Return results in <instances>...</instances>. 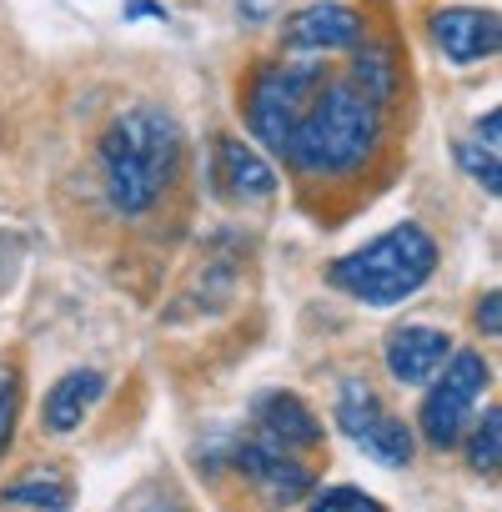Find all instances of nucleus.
Instances as JSON below:
<instances>
[{"mask_svg":"<svg viewBox=\"0 0 502 512\" xmlns=\"http://www.w3.org/2000/svg\"><path fill=\"white\" fill-rule=\"evenodd\" d=\"M101 186L111 211L141 216L161 201L181 166V126L161 106H131L121 111L101 136Z\"/></svg>","mask_w":502,"mask_h":512,"instance_id":"obj_1","label":"nucleus"},{"mask_svg":"<svg viewBox=\"0 0 502 512\" xmlns=\"http://www.w3.org/2000/svg\"><path fill=\"white\" fill-rule=\"evenodd\" d=\"M377 146H382V111L347 76H327L282 161L297 176H352L372 161Z\"/></svg>","mask_w":502,"mask_h":512,"instance_id":"obj_2","label":"nucleus"},{"mask_svg":"<svg viewBox=\"0 0 502 512\" xmlns=\"http://www.w3.org/2000/svg\"><path fill=\"white\" fill-rule=\"evenodd\" d=\"M432 267H437L432 231L417 226V221H402V226L382 231L377 241L337 256L327 277H332L337 292H347L367 307H397L432 277Z\"/></svg>","mask_w":502,"mask_h":512,"instance_id":"obj_3","label":"nucleus"},{"mask_svg":"<svg viewBox=\"0 0 502 512\" xmlns=\"http://www.w3.org/2000/svg\"><path fill=\"white\" fill-rule=\"evenodd\" d=\"M327 81V61L322 56H277L267 66H257L246 86V126L267 151L287 156L302 116L312 111L317 91Z\"/></svg>","mask_w":502,"mask_h":512,"instance_id":"obj_4","label":"nucleus"},{"mask_svg":"<svg viewBox=\"0 0 502 512\" xmlns=\"http://www.w3.org/2000/svg\"><path fill=\"white\" fill-rule=\"evenodd\" d=\"M487 382H492V367L482 362V352H452L442 362V372L432 377V387L422 397V437L437 452L462 442V432L472 422V407L487 392Z\"/></svg>","mask_w":502,"mask_h":512,"instance_id":"obj_5","label":"nucleus"},{"mask_svg":"<svg viewBox=\"0 0 502 512\" xmlns=\"http://www.w3.org/2000/svg\"><path fill=\"white\" fill-rule=\"evenodd\" d=\"M337 427H342L367 457H377L382 467H407L412 452H417L407 422H402L397 412H387V402H382L362 377L342 382V397H337Z\"/></svg>","mask_w":502,"mask_h":512,"instance_id":"obj_6","label":"nucleus"},{"mask_svg":"<svg viewBox=\"0 0 502 512\" xmlns=\"http://www.w3.org/2000/svg\"><path fill=\"white\" fill-rule=\"evenodd\" d=\"M367 41V21L347 0H312L282 21V51L287 56H332V51H357Z\"/></svg>","mask_w":502,"mask_h":512,"instance_id":"obj_7","label":"nucleus"},{"mask_svg":"<svg viewBox=\"0 0 502 512\" xmlns=\"http://www.w3.org/2000/svg\"><path fill=\"white\" fill-rule=\"evenodd\" d=\"M231 462H236V472L257 487L267 502H297V497H307L312 487H317V477H312V467L302 462V457H292L287 447H277L272 437H246V442H236L231 447Z\"/></svg>","mask_w":502,"mask_h":512,"instance_id":"obj_8","label":"nucleus"},{"mask_svg":"<svg viewBox=\"0 0 502 512\" xmlns=\"http://www.w3.org/2000/svg\"><path fill=\"white\" fill-rule=\"evenodd\" d=\"M211 181L236 206H257V201L277 196V171L262 161V151H251L241 136H216L211 141Z\"/></svg>","mask_w":502,"mask_h":512,"instance_id":"obj_9","label":"nucleus"},{"mask_svg":"<svg viewBox=\"0 0 502 512\" xmlns=\"http://www.w3.org/2000/svg\"><path fill=\"white\" fill-rule=\"evenodd\" d=\"M432 41L442 46V56L452 66H477L487 56H497L502 41V21L497 11H477V6H447L432 16Z\"/></svg>","mask_w":502,"mask_h":512,"instance_id":"obj_10","label":"nucleus"},{"mask_svg":"<svg viewBox=\"0 0 502 512\" xmlns=\"http://www.w3.org/2000/svg\"><path fill=\"white\" fill-rule=\"evenodd\" d=\"M251 412H257L262 437H272V442L287 447V452H312V447H322V422L312 417V407H307L297 392H262L257 402H251Z\"/></svg>","mask_w":502,"mask_h":512,"instance_id":"obj_11","label":"nucleus"},{"mask_svg":"<svg viewBox=\"0 0 502 512\" xmlns=\"http://www.w3.org/2000/svg\"><path fill=\"white\" fill-rule=\"evenodd\" d=\"M447 357H452V337L437 332V327H397L387 337V372L397 382L422 387V382H432L442 372Z\"/></svg>","mask_w":502,"mask_h":512,"instance_id":"obj_12","label":"nucleus"},{"mask_svg":"<svg viewBox=\"0 0 502 512\" xmlns=\"http://www.w3.org/2000/svg\"><path fill=\"white\" fill-rule=\"evenodd\" d=\"M347 81L377 106V111H387L392 101H397V91H402V66H397V51L392 46H357L352 51V66H347Z\"/></svg>","mask_w":502,"mask_h":512,"instance_id":"obj_13","label":"nucleus"},{"mask_svg":"<svg viewBox=\"0 0 502 512\" xmlns=\"http://www.w3.org/2000/svg\"><path fill=\"white\" fill-rule=\"evenodd\" d=\"M101 392H106V377L101 372H66L56 387H51V397H46V427L51 432H76L86 417H91V407L101 402Z\"/></svg>","mask_w":502,"mask_h":512,"instance_id":"obj_14","label":"nucleus"},{"mask_svg":"<svg viewBox=\"0 0 502 512\" xmlns=\"http://www.w3.org/2000/svg\"><path fill=\"white\" fill-rule=\"evenodd\" d=\"M6 502H16V507H41V512H66L71 507V482L66 477H56V472H31V477H21V482H11L6 492H0Z\"/></svg>","mask_w":502,"mask_h":512,"instance_id":"obj_15","label":"nucleus"},{"mask_svg":"<svg viewBox=\"0 0 502 512\" xmlns=\"http://www.w3.org/2000/svg\"><path fill=\"white\" fill-rule=\"evenodd\" d=\"M497 457H502V412H497V407H487V412H482V422H477V432H472L467 462H472V472L492 477V472H497Z\"/></svg>","mask_w":502,"mask_h":512,"instance_id":"obj_16","label":"nucleus"},{"mask_svg":"<svg viewBox=\"0 0 502 512\" xmlns=\"http://www.w3.org/2000/svg\"><path fill=\"white\" fill-rule=\"evenodd\" d=\"M307 512H387V507L372 492H362V487H327V492L312 497Z\"/></svg>","mask_w":502,"mask_h":512,"instance_id":"obj_17","label":"nucleus"},{"mask_svg":"<svg viewBox=\"0 0 502 512\" xmlns=\"http://www.w3.org/2000/svg\"><path fill=\"white\" fill-rule=\"evenodd\" d=\"M16 417H21V377L16 367H0V457L16 437Z\"/></svg>","mask_w":502,"mask_h":512,"instance_id":"obj_18","label":"nucleus"},{"mask_svg":"<svg viewBox=\"0 0 502 512\" xmlns=\"http://www.w3.org/2000/svg\"><path fill=\"white\" fill-rule=\"evenodd\" d=\"M457 161H462V171H467L477 186H487V196H497V151H492V146L462 141V146H457Z\"/></svg>","mask_w":502,"mask_h":512,"instance_id":"obj_19","label":"nucleus"},{"mask_svg":"<svg viewBox=\"0 0 502 512\" xmlns=\"http://www.w3.org/2000/svg\"><path fill=\"white\" fill-rule=\"evenodd\" d=\"M477 327H482V337H497L502 332V297L497 292H487L477 302Z\"/></svg>","mask_w":502,"mask_h":512,"instance_id":"obj_20","label":"nucleus"},{"mask_svg":"<svg viewBox=\"0 0 502 512\" xmlns=\"http://www.w3.org/2000/svg\"><path fill=\"white\" fill-rule=\"evenodd\" d=\"M497 131H502V111H487V116L477 121V136H472V141H477V146H492V151H497Z\"/></svg>","mask_w":502,"mask_h":512,"instance_id":"obj_21","label":"nucleus"},{"mask_svg":"<svg viewBox=\"0 0 502 512\" xmlns=\"http://www.w3.org/2000/svg\"><path fill=\"white\" fill-rule=\"evenodd\" d=\"M131 21H166V6H156V0H131Z\"/></svg>","mask_w":502,"mask_h":512,"instance_id":"obj_22","label":"nucleus"}]
</instances>
